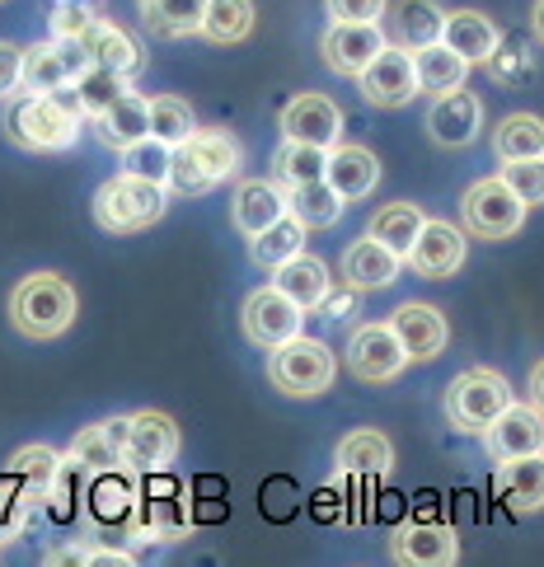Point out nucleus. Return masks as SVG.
Wrapping results in <instances>:
<instances>
[{"instance_id":"nucleus-1","label":"nucleus","mask_w":544,"mask_h":567,"mask_svg":"<svg viewBox=\"0 0 544 567\" xmlns=\"http://www.w3.org/2000/svg\"><path fill=\"white\" fill-rule=\"evenodd\" d=\"M80 123H85V113H80L71 90H62V94H29V90H19V94L6 99V117H0L10 146L43 151V155L71 151L75 136H80Z\"/></svg>"},{"instance_id":"nucleus-2","label":"nucleus","mask_w":544,"mask_h":567,"mask_svg":"<svg viewBox=\"0 0 544 567\" xmlns=\"http://www.w3.org/2000/svg\"><path fill=\"white\" fill-rule=\"evenodd\" d=\"M75 310H80L75 287L66 277H57V272H29L10 291V323L33 342L62 338L75 323Z\"/></svg>"},{"instance_id":"nucleus-3","label":"nucleus","mask_w":544,"mask_h":567,"mask_svg":"<svg viewBox=\"0 0 544 567\" xmlns=\"http://www.w3.org/2000/svg\"><path fill=\"white\" fill-rule=\"evenodd\" d=\"M239 174V141L230 132H212L197 127L184 146H174V165H170V193L178 197H203L216 184Z\"/></svg>"},{"instance_id":"nucleus-4","label":"nucleus","mask_w":544,"mask_h":567,"mask_svg":"<svg viewBox=\"0 0 544 567\" xmlns=\"http://www.w3.org/2000/svg\"><path fill=\"white\" fill-rule=\"evenodd\" d=\"M165 207H170V184L136 178V174H123V169L94 193V220H99V230H109V235L146 230L165 216Z\"/></svg>"},{"instance_id":"nucleus-5","label":"nucleus","mask_w":544,"mask_h":567,"mask_svg":"<svg viewBox=\"0 0 544 567\" xmlns=\"http://www.w3.org/2000/svg\"><path fill=\"white\" fill-rule=\"evenodd\" d=\"M441 403H447V417H451L455 432L483 436L502 417V409L512 403V384L493 367H470L447 384V399Z\"/></svg>"},{"instance_id":"nucleus-6","label":"nucleus","mask_w":544,"mask_h":567,"mask_svg":"<svg viewBox=\"0 0 544 567\" xmlns=\"http://www.w3.org/2000/svg\"><path fill=\"white\" fill-rule=\"evenodd\" d=\"M333 375H338V357L319 338L296 333L291 342L268 352V380L287 399H319L333 384Z\"/></svg>"},{"instance_id":"nucleus-7","label":"nucleus","mask_w":544,"mask_h":567,"mask_svg":"<svg viewBox=\"0 0 544 567\" xmlns=\"http://www.w3.org/2000/svg\"><path fill=\"white\" fill-rule=\"evenodd\" d=\"M526 202H521V193L507 184L502 174L493 178H479V184L465 188V197H460V220H465V230L474 239H512L521 226H526Z\"/></svg>"},{"instance_id":"nucleus-8","label":"nucleus","mask_w":544,"mask_h":567,"mask_svg":"<svg viewBox=\"0 0 544 567\" xmlns=\"http://www.w3.org/2000/svg\"><path fill=\"white\" fill-rule=\"evenodd\" d=\"M409 361L413 357H409L404 342H399L390 319L386 323H361V329H352V338H348V371L357 380H367V384L399 380Z\"/></svg>"},{"instance_id":"nucleus-9","label":"nucleus","mask_w":544,"mask_h":567,"mask_svg":"<svg viewBox=\"0 0 544 567\" xmlns=\"http://www.w3.org/2000/svg\"><path fill=\"white\" fill-rule=\"evenodd\" d=\"M239 323H245V338L254 342V348H281V342H291L300 329H306V310L296 306V300L281 291V287H258L249 300H245V310H239Z\"/></svg>"},{"instance_id":"nucleus-10","label":"nucleus","mask_w":544,"mask_h":567,"mask_svg":"<svg viewBox=\"0 0 544 567\" xmlns=\"http://www.w3.org/2000/svg\"><path fill=\"white\" fill-rule=\"evenodd\" d=\"M357 90H361V99H367L371 109H404V104H413V99L422 94L413 52L390 43L367 71L357 75Z\"/></svg>"},{"instance_id":"nucleus-11","label":"nucleus","mask_w":544,"mask_h":567,"mask_svg":"<svg viewBox=\"0 0 544 567\" xmlns=\"http://www.w3.org/2000/svg\"><path fill=\"white\" fill-rule=\"evenodd\" d=\"M90 66L85 43L71 38H48V43L24 48V90L29 94H62L75 85V75Z\"/></svg>"},{"instance_id":"nucleus-12","label":"nucleus","mask_w":544,"mask_h":567,"mask_svg":"<svg viewBox=\"0 0 544 567\" xmlns=\"http://www.w3.org/2000/svg\"><path fill=\"white\" fill-rule=\"evenodd\" d=\"M386 48H390V33L380 24H342V19H333L325 29V38H319L325 66L333 75H348V80H357Z\"/></svg>"},{"instance_id":"nucleus-13","label":"nucleus","mask_w":544,"mask_h":567,"mask_svg":"<svg viewBox=\"0 0 544 567\" xmlns=\"http://www.w3.org/2000/svg\"><path fill=\"white\" fill-rule=\"evenodd\" d=\"M479 441H483V451H489L493 464L544 455V413L535 409V403H516L512 399L507 409H502V417Z\"/></svg>"},{"instance_id":"nucleus-14","label":"nucleus","mask_w":544,"mask_h":567,"mask_svg":"<svg viewBox=\"0 0 544 567\" xmlns=\"http://www.w3.org/2000/svg\"><path fill=\"white\" fill-rule=\"evenodd\" d=\"M178 455V422L170 413H132L127 427V474H160Z\"/></svg>"},{"instance_id":"nucleus-15","label":"nucleus","mask_w":544,"mask_h":567,"mask_svg":"<svg viewBox=\"0 0 544 567\" xmlns=\"http://www.w3.org/2000/svg\"><path fill=\"white\" fill-rule=\"evenodd\" d=\"M127 427H132V417H109V422H94V427H80L66 460L80 474H94V478L123 474L127 470Z\"/></svg>"},{"instance_id":"nucleus-16","label":"nucleus","mask_w":544,"mask_h":567,"mask_svg":"<svg viewBox=\"0 0 544 567\" xmlns=\"http://www.w3.org/2000/svg\"><path fill=\"white\" fill-rule=\"evenodd\" d=\"M470 230H460L451 226V220H432L428 216V226H422L418 235V245L409 254V268L418 277H428V281H447L455 277L460 268H465V254H470Z\"/></svg>"},{"instance_id":"nucleus-17","label":"nucleus","mask_w":544,"mask_h":567,"mask_svg":"<svg viewBox=\"0 0 544 567\" xmlns=\"http://www.w3.org/2000/svg\"><path fill=\"white\" fill-rule=\"evenodd\" d=\"M193 535V512L184 497H136L127 512L132 544H178Z\"/></svg>"},{"instance_id":"nucleus-18","label":"nucleus","mask_w":544,"mask_h":567,"mask_svg":"<svg viewBox=\"0 0 544 567\" xmlns=\"http://www.w3.org/2000/svg\"><path fill=\"white\" fill-rule=\"evenodd\" d=\"M281 136L333 151L342 141V109L333 104L329 94H296L291 104L281 109Z\"/></svg>"},{"instance_id":"nucleus-19","label":"nucleus","mask_w":544,"mask_h":567,"mask_svg":"<svg viewBox=\"0 0 544 567\" xmlns=\"http://www.w3.org/2000/svg\"><path fill=\"white\" fill-rule=\"evenodd\" d=\"M399 268H404V258H399L390 245H380L371 230L361 239H352V245L342 249V262H338L342 287H348V291H380V287H390V281L399 277Z\"/></svg>"},{"instance_id":"nucleus-20","label":"nucleus","mask_w":544,"mask_h":567,"mask_svg":"<svg viewBox=\"0 0 544 567\" xmlns=\"http://www.w3.org/2000/svg\"><path fill=\"white\" fill-rule=\"evenodd\" d=\"M287 212H291V202H287V188H281L277 178H245L230 197V220L245 239L264 235L273 220H281Z\"/></svg>"},{"instance_id":"nucleus-21","label":"nucleus","mask_w":544,"mask_h":567,"mask_svg":"<svg viewBox=\"0 0 544 567\" xmlns=\"http://www.w3.org/2000/svg\"><path fill=\"white\" fill-rule=\"evenodd\" d=\"M479 127H483V104H479V99L465 85L432 99V109H428V136L437 141V146H447V151L470 146V141L479 136Z\"/></svg>"},{"instance_id":"nucleus-22","label":"nucleus","mask_w":544,"mask_h":567,"mask_svg":"<svg viewBox=\"0 0 544 567\" xmlns=\"http://www.w3.org/2000/svg\"><path fill=\"white\" fill-rule=\"evenodd\" d=\"M390 558L404 567H451L460 558V535L451 525H399L390 535Z\"/></svg>"},{"instance_id":"nucleus-23","label":"nucleus","mask_w":544,"mask_h":567,"mask_svg":"<svg viewBox=\"0 0 544 567\" xmlns=\"http://www.w3.org/2000/svg\"><path fill=\"white\" fill-rule=\"evenodd\" d=\"M390 323H394V333H399V342L409 348L413 361H437L441 352H447L451 329H447V315H441L437 306H422V300H404V306L390 315Z\"/></svg>"},{"instance_id":"nucleus-24","label":"nucleus","mask_w":544,"mask_h":567,"mask_svg":"<svg viewBox=\"0 0 544 567\" xmlns=\"http://www.w3.org/2000/svg\"><path fill=\"white\" fill-rule=\"evenodd\" d=\"M90 123H94V136L104 141L109 151H127L141 136H151V99L127 90L117 104H109L99 117H90Z\"/></svg>"},{"instance_id":"nucleus-25","label":"nucleus","mask_w":544,"mask_h":567,"mask_svg":"<svg viewBox=\"0 0 544 567\" xmlns=\"http://www.w3.org/2000/svg\"><path fill=\"white\" fill-rule=\"evenodd\" d=\"M10 474L19 478L24 497L38 502H57L62 493V478H66V455H57L52 445H24L14 460H10Z\"/></svg>"},{"instance_id":"nucleus-26","label":"nucleus","mask_w":544,"mask_h":567,"mask_svg":"<svg viewBox=\"0 0 544 567\" xmlns=\"http://www.w3.org/2000/svg\"><path fill=\"white\" fill-rule=\"evenodd\" d=\"M329 184L348 197V202H361V197H371L376 184H380V159L376 151L367 146H352V141H338V146L329 151V169H325Z\"/></svg>"},{"instance_id":"nucleus-27","label":"nucleus","mask_w":544,"mask_h":567,"mask_svg":"<svg viewBox=\"0 0 544 567\" xmlns=\"http://www.w3.org/2000/svg\"><path fill=\"white\" fill-rule=\"evenodd\" d=\"M273 287H281L300 310H319L329 300V291H333V277H329V268H325V258H315V254H306L300 249L296 258H287L281 268L273 272Z\"/></svg>"},{"instance_id":"nucleus-28","label":"nucleus","mask_w":544,"mask_h":567,"mask_svg":"<svg viewBox=\"0 0 544 567\" xmlns=\"http://www.w3.org/2000/svg\"><path fill=\"white\" fill-rule=\"evenodd\" d=\"M441 43H451L470 66H479V62H493L497 56L502 29L479 10H447V33H441Z\"/></svg>"},{"instance_id":"nucleus-29","label":"nucleus","mask_w":544,"mask_h":567,"mask_svg":"<svg viewBox=\"0 0 544 567\" xmlns=\"http://www.w3.org/2000/svg\"><path fill=\"white\" fill-rule=\"evenodd\" d=\"M441 33H447V10L437 6V0H399L390 10V43L399 48H428V43H441Z\"/></svg>"},{"instance_id":"nucleus-30","label":"nucleus","mask_w":544,"mask_h":567,"mask_svg":"<svg viewBox=\"0 0 544 567\" xmlns=\"http://www.w3.org/2000/svg\"><path fill=\"white\" fill-rule=\"evenodd\" d=\"M338 474H361V478H386L394 470V445L386 432H348L338 441Z\"/></svg>"},{"instance_id":"nucleus-31","label":"nucleus","mask_w":544,"mask_h":567,"mask_svg":"<svg viewBox=\"0 0 544 567\" xmlns=\"http://www.w3.org/2000/svg\"><path fill=\"white\" fill-rule=\"evenodd\" d=\"M493 483H497L502 502H507L516 516L535 512V506H540V497H544V455H526V460H502V464H497V474H493Z\"/></svg>"},{"instance_id":"nucleus-32","label":"nucleus","mask_w":544,"mask_h":567,"mask_svg":"<svg viewBox=\"0 0 544 567\" xmlns=\"http://www.w3.org/2000/svg\"><path fill=\"white\" fill-rule=\"evenodd\" d=\"M136 14L155 38H193L203 33L207 0H136Z\"/></svg>"},{"instance_id":"nucleus-33","label":"nucleus","mask_w":544,"mask_h":567,"mask_svg":"<svg viewBox=\"0 0 544 567\" xmlns=\"http://www.w3.org/2000/svg\"><path fill=\"white\" fill-rule=\"evenodd\" d=\"M287 202H291V216L300 220L306 230H333L342 220V207H348V197H342L329 178H315V184H300V188H287Z\"/></svg>"},{"instance_id":"nucleus-34","label":"nucleus","mask_w":544,"mask_h":567,"mask_svg":"<svg viewBox=\"0 0 544 567\" xmlns=\"http://www.w3.org/2000/svg\"><path fill=\"white\" fill-rule=\"evenodd\" d=\"M413 62H418V85H422V94H428V99L460 90V85H465V75H470V62H465V56H460L451 43H428V48H418Z\"/></svg>"},{"instance_id":"nucleus-35","label":"nucleus","mask_w":544,"mask_h":567,"mask_svg":"<svg viewBox=\"0 0 544 567\" xmlns=\"http://www.w3.org/2000/svg\"><path fill=\"white\" fill-rule=\"evenodd\" d=\"M85 52H90V62L99 66H109V71H123V75H136L141 71V43L127 33V29H117L109 24V19H99V24L85 33Z\"/></svg>"},{"instance_id":"nucleus-36","label":"nucleus","mask_w":544,"mask_h":567,"mask_svg":"<svg viewBox=\"0 0 544 567\" xmlns=\"http://www.w3.org/2000/svg\"><path fill=\"white\" fill-rule=\"evenodd\" d=\"M325 169H329V151L325 146H310V141L281 136V146L273 155V178H277L281 188L315 184V178H325Z\"/></svg>"},{"instance_id":"nucleus-37","label":"nucleus","mask_w":544,"mask_h":567,"mask_svg":"<svg viewBox=\"0 0 544 567\" xmlns=\"http://www.w3.org/2000/svg\"><path fill=\"white\" fill-rule=\"evenodd\" d=\"M422 226H428L422 207H413V202H390V207H380V212L371 216V226H367V230L380 239V245H390L399 258L409 262V254H413V245H418Z\"/></svg>"},{"instance_id":"nucleus-38","label":"nucleus","mask_w":544,"mask_h":567,"mask_svg":"<svg viewBox=\"0 0 544 567\" xmlns=\"http://www.w3.org/2000/svg\"><path fill=\"white\" fill-rule=\"evenodd\" d=\"M127 90H132V75L109 71V66H99V62H90L85 71L75 75V85H71L75 104H80V113H85V117H99L109 104H117Z\"/></svg>"},{"instance_id":"nucleus-39","label":"nucleus","mask_w":544,"mask_h":567,"mask_svg":"<svg viewBox=\"0 0 544 567\" xmlns=\"http://www.w3.org/2000/svg\"><path fill=\"white\" fill-rule=\"evenodd\" d=\"M306 235H310V230L300 226V220L287 212L281 220H273V226H268L264 235H254V239H249V254H254V262H258V268L277 272L281 262H287V258H296L300 249H306Z\"/></svg>"},{"instance_id":"nucleus-40","label":"nucleus","mask_w":544,"mask_h":567,"mask_svg":"<svg viewBox=\"0 0 544 567\" xmlns=\"http://www.w3.org/2000/svg\"><path fill=\"white\" fill-rule=\"evenodd\" d=\"M493 155L497 159H531L544 155V117L535 113H512L493 127Z\"/></svg>"},{"instance_id":"nucleus-41","label":"nucleus","mask_w":544,"mask_h":567,"mask_svg":"<svg viewBox=\"0 0 544 567\" xmlns=\"http://www.w3.org/2000/svg\"><path fill=\"white\" fill-rule=\"evenodd\" d=\"M254 33V0H207L203 38L207 43H245Z\"/></svg>"},{"instance_id":"nucleus-42","label":"nucleus","mask_w":544,"mask_h":567,"mask_svg":"<svg viewBox=\"0 0 544 567\" xmlns=\"http://www.w3.org/2000/svg\"><path fill=\"white\" fill-rule=\"evenodd\" d=\"M117 159H123V174H136V178H155V184H170V165H174V146L160 136H141L136 146L117 151Z\"/></svg>"},{"instance_id":"nucleus-43","label":"nucleus","mask_w":544,"mask_h":567,"mask_svg":"<svg viewBox=\"0 0 544 567\" xmlns=\"http://www.w3.org/2000/svg\"><path fill=\"white\" fill-rule=\"evenodd\" d=\"M193 132H197V117L178 94H155L151 99V136L170 141V146H184Z\"/></svg>"},{"instance_id":"nucleus-44","label":"nucleus","mask_w":544,"mask_h":567,"mask_svg":"<svg viewBox=\"0 0 544 567\" xmlns=\"http://www.w3.org/2000/svg\"><path fill=\"white\" fill-rule=\"evenodd\" d=\"M507 184L521 193L526 207H544V155H531V159H502L497 169Z\"/></svg>"},{"instance_id":"nucleus-45","label":"nucleus","mask_w":544,"mask_h":567,"mask_svg":"<svg viewBox=\"0 0 544 567\" xmlns=\"http://www.w3.org/2000/svg\"><path fill=\"white\" fill-rule=\"evenodd\" d=\"M94 0H62V6L52 10V38H71V43H85V33L99 24Z\"/></svg>"},{"instance_id":"nucleus-46","label":"nucleus","mask_w":544,"mask_h":567,"mask_svg":"<svg viewBox=\"0 0 544 567\" xmlns=\"http://www.w3.org/2000/svg\"><path fill=\"white\" fill-rule=\"evenodd\" d=\"M329 19H342V24H380L390 10V0H325Z\"/></svg>"},{"instance_id":"nucleus-47","label":"nucleus","mask_w":544,"mask_h":567,"mask_svg":"<svg viewBox=\"0 0 544 567\" xmlns=\"http://www.w3.org/2000/svg\"><path fill=\"white\" fill-rule=\"evenodd\" d=\"M24 90V48L0 43V104Z\"/></svg>"},{"instance_id":"nucleus-48","label":"nucleus","mask_w":544,"mask_h":567,"mask_svg":"<svg viewBox=\"0 0 544 567\" xmlns=\"http://www.w3.org/2000/svg\"><path fill=\"white\" fill-rule=\"evenodd\" d=\"M94 502H99V516H127L132 512V502H136V493L132 488H113V478L104 474V483L94 488Z\"/></svg>"},{"instance_id":"nucleus-49","label":"nucleus","mask_w":544,"mask_h":567,"mask_svg":"<svg viewBox=\"0 0 544 567\" xmlns=\"http://www.w3.org/2000/svg\"><path fill=\"white\" fill-rule=\"evenodd\" d=\"M43 563H52V567H62V563H90V544H52V549L43 554Z\"/></svg>"},{"instance_id":"nucleus-50","label":"nucleus","mask_w":544,"mask_h":567,"mask_svg":"<svg viewBox=\"0 0 544 567\" xmlns=\"http://www.w3.org/2000/svg\"><path fill=\"white\" fill-rule=\"evenodd\" d=\"M90 563L94 567H127L132 554L127 549H109V544H90Z\"/></svg>"},{"instance_id":"nucleus-51","label":"nucleus","mask_w":544,"mask_h":567,"mask_svg":"<svg viewBox=\"0 0 544 567\" xmlns=\"http://www.w3.org/2000/svg\"><path fill=\"white\" fill-rule=\"evenodd\" d=\"M531 403L544 413V361H535V367H531Z\"/></svg>"},{"instance_id":"nucleus-52","label":"nucleus","mask_w":544,"mask_h":567,"mask_svg":"<svg viewBox=\"0 0 544 567\" xmlns=\"http://www.w3.org/2000/svg\"><path fill=\"white\" fill-rule=\"evenodd\" d=\"M531 24H535V38L544 43V0H535V19H531Z\"/></svg>"},{"instance_id":"nucleus-53","label":"nucleus","mask_w":544,"mask_h":567,"mask_svg":"<svg viewBox=\"0 0 544 567\" xmlns=\"http://www.w3.org/2000/svg\"><path fill=\"white\" fill-rule=\"evenodd\" d=\"M52 6H62V0H52Z\"/></svg>"}]
</instances>
